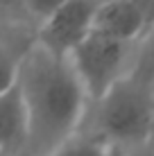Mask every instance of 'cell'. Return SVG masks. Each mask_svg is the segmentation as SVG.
<instances>
[{"label":"cell","instance_id":"11","mask_svg":"<svg viewBox=\"0 0 154 156\" xmlns=\"http://www.w3.org/2000/svg\"><path fill=\"white\" fill-rule=\"evenodd\" d=\"M0 16L14 23H30L23 9V0H0Z\"/></svg>","mask_w":154,"mask_h":156},{"label":"cell","instance_id":"8","mask_svg":"<svg viewBox=\"0 0 154 156\" xmlns=\"http://www.w3.org/2000/svg\"><path fill=\"white\" fill-rule=\"evenodd\" d=\"M50 156H113V149L100 143L98 138H91L86 133L77 131L63 145H59Z\"/></svg>","mask_w":154,"mask_h":156},{"label":"cell","instance_id":"13","mask_svg":"<svg viewBox=\"0 0 154 156\" xmlns=\"http://www.w3.org/2000/svg\"><path fill=\"white\" fill-rule=\"evenodd\" d=\"M113 156H154V149H150L147 145H141V147L131 149H116Z\"/></svg>","mask_w":154,"mask_h":156},{"label":"cell","instance_id":"7","mask_svg":"<svg viewBox=\"0 0 154 156\" xmlns=\"http://www.w3.org/2000/svg\"><path fill=\"white\" fill-rule=\"evenodd\" d=\"M23 30V23H14L0 16V93L14 84L20 57L34 43V36H20Z\"/></svg>","mask_w":154,"mask_h":156},{"label":"cell","instance_id":"2","mask_svg":"<svg viewBox=\"0 0 154 156\" xmlns=\"http://www.w3.org/2000/svg\"><path fill=\"white\" fill-rule=\"evenodd\" d=\"M77 131L98 138L113 152L147 145L154 131V88L125 73L98 102L86 106Z\"/></svg>","mask_w":154,"mask_h":156},{"label":"cell","instance_id":"14","mask_svg":"<svg viewBox=\"0 0 154 156\" xmlns=\"http://www.w3.org/2000/svg\"><path fill=\"white\" fill-rule=\"evenodd\" d=\"M14 156H39V154H34L30 147H20V149H18V152H16Z\"/></svg>","mask_w":154,"mask_h":156},{"label":"cell","instance_id":"3","mask_svg":"<svg viewBox=\"0 0 154 156\" xmlns=\"http://www.w3.org/2000/svg\"><path fill=\"white\" fill-rule=\"evenodd\" d=\"M129 43H120L98 32H91L68 55V61L86 93L88 104L98 102L125 75L123 68L129 57Z\"/></svg>","mask_w":154,"mask_h":156},{"label":"cell","instance_id":"5","mask_svg":"<svg viewBox=\"0 0 154 156\" xmlns=\"http://www.w3.org/2000/svg\"><path fill=\"white\" fill-rule=\"evenodd\" d=\"M91 32L131 45L145 34V23L131 0H102L95 12Z\"/></svg>","mask_w":154,"mask_h":156},{"label":"cell","instance_id":"9","mask_svg":"<svg viewBox=\"0 0 154 156\" xmlns=\"http://www.w3.org/2000/svg\"><path fill=\"white\" fill-rule=\"evenodd\" d=\"M138 41L141 45L134 57V66H131L129 75L154 88V27L147 30Z\"/></svg>","mask_w":154,"mask_h":156},{"label":"cell","instance_id":"1","mask_svg":"<svg viewBox=\"0 0 154 156\" xmlns=\"http://www.w3.org/2000/svg\"><path fill=\"white\" fill-rule=\"evenodd\" d=\"M16 86L25 109V147L39 156H50L75 136L86 113V93L70 61L55 57L32 43L16 68Z\"/></svg>","mask_w":154,"mask_h":156},{"label":"cell","instance_id":"6","mask_svg":"<svg viewBox=\"0 0 154 156\" xmlns=\"http://www.w3.org/2000/svg\"><path fill=\"white\" fill-rule=\"evenodd\" d=\"M25 109L14 79V84L0 93V156H14L20 147H25Z\"/></svg>","mask_w":154,"mask_h":156},{"label":"cell","instance_id":"10","mask_svg":"<svg viewBox=\"0 0 154 156\" xmlns=\"http://www.w3.org/2000/svg\"><path fill=\"white\" fill-rule=\"evenodd\" d=\"M66 2V0H23V9H25V16H27V20L32 25H36L39 27L41 23L55 12L57 7H61V5ZM36 32V30H34Z\"/></svg>","mask_w":154,"mask_h":156},{"label":"cell","instance_id":"12","mask_svg":"<svg viewBox=\"0 0 154 156\" xmlns=\"http://www.w3.org/2000/svg\"><path fill=\"white\" fill-rule=\"evenodd\" d=\"M136 5V9L143 16V23H145V32L154 27V0H131Z\"/></svg>","mask_w":154,"mask_h":156},{"label":"cell","instance_id":"4","mask_svg":"<svg viewBox=\"0 0 154 156\" xmlns=\"http://www.w3.org/2000/svg\"><path fill=\"white\" fill-rule=\"evenodd\" d=\"M100 2L102 0H66L36 27L34 41L50 55L68 59V55L91 34Z\"/></svg>","mask_w":154,"mask_h":156}]
</instances>
